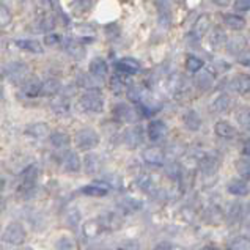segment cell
<instances>
[{
  "instance_id": "cell-6",
  "label": "cell",
  "mask_w": 250,
  "mask_h": 250,
  "mask_svg": "<svg viewBox=\"0 0 250 250\" xmlns=\"http://www.w3.org/2000/svg\"><path fill=\"white\" fill-rule=\"evenodd\" d=\"M195 87L202 91H208L209 88H212L214 82H216V76H214L212 69H206V68H202L195 73Z\"/></svg>"
},
{
  "instance_id": "cell-7",
  "label": "cell",
  "mask_w": 250,
  "mask_h": 250,
  "mask_svg": "<svg viewBox=\"0 0 250 250\" xmlns=\"http://www.w3.org/2000/svg\"><path fill=\"white\" fill-rule=\"evenodd\" d=\"M110 188L107 186L105 183H91V184H87L83 186V188L79 189V192L85 197H93V198H101V197H105L109 194Z\"/></svg>"
},
{
  "instance_id": "cell-37",
  "label": "cell",
  "mask_w": 250,
  "mask_h": 250,
  "mask_svg": "<svg viewBox=\"0 0 250 250\" xmlns=\"http://www.w3.org/2000/svg\"><path fill=\"white\" fill-rule=\"evenodd\" d=\"M234 167H236L241 178H244V180H250V158L244 156V158L238 159L236 164H234Z\"/></svg>"
},
{
  "instance_id": "cell-15",
  "label": "cell",
  "mask_w": 250,
  "mask_h": 250,
  "mask_svg": "<svg viewBox=\"0 0 250 250\" xmlns=\"http://www.w3.org/2000/svg\"><path fill=\"white\" fill-rule=\"evenodd\" d=\"M214 132L222 139H233V137H236V134H238V131L234 129V126L225 120H220L214 125Z\"/></svg>"
},
{
  "instance_id": "cell-44",
  "label": "cell",
  "mask_w": 250,
  "mask_h": 250,
  "mask_svg": "<svg viewBox=\"0 0 250 250\" xmlns=\"http://www.w3.org/2000/svg\"><path fill=\"white\" fill-rule=\"evenodd\" d=\"M186 68H188L190 73H198V71L203 68V60L190 55V57H188V60H186Z\"/></svg>"
},
{
  "instance_id": "cell-3",
  "label": "cell",
  "mask_w": 250,
  "mask_h": 250,
  "mask_svg": "<svg viewBox=\"0 0 250 250\" xmlns=\"http://www.w3.org/2000/svg\"><path fill=\"white\" fill-rule=\"evenodd\" d=\"M99 142H101V137L99 134L91 129V127H83V129L77 131L76 134V145L82 151H90V149H95Z\"/></svg>"
},
{
  "instance_id": "cell-27",
  "label": "cell",
  "mask_w": 250,
  "mask_h": 250,
  "mask_svg": "<svg viewBox=\"0 0 250 250\" xmlns=\"http://www.w3.org/2000/svg\"><path fill=\"white\" fill-rule=\"evenodd\" d=\"M231 88L239 95H249L250 93V76H238L233 79Z\"/></svg>"
},
{
  "instance_id": "cell-36",
  "label": "cell",
  "mask_w": 250,
  "mask_h": 250,
  "mask_svg": "<svg viewBox=\"0 0 250 250\" xmlns=\"http://www.w3.org/2000/svg\"><path fill=\"white\" fill-rule=\"evenodd\" d=\"M227 49H228V52H230V54L239 55L246 49V40L242 37H236V38H233L230 41H227Z\"/></svg>"
},
{
  "instance_id": "cell-50",
  "label": "cell",
  "mask_w": 250,
  "mask_h": 250,
  "mask_svg": "<svg viewBox=\"0 0 250 250\" xmlns=\"http://www.w3.org/2000/svg\"><path fill=\"white\" fill-rule=\"evenodd\" d=\"M238 60H239L241 65L250 66V49H244V51L238 55Z\"/></svg>"
},
{
  "instance_id": "cell-18",
  "label": "cell",
  "mask_w": 250,
  "mask_h": 250,
  "mask_svg": "<svg viewBox=\"0 0 250 250\" xmlns=\"http://www.w3.org/2000/svg\"><path fill=\"white\" fill-rule=\"evenodd\" d=\"M90 74L96 81H103L107 76V63L103 59H93L90 62Z\"/></svg>"
},
{
  "instance_id": "cell-30",
  "label": "cell",
  "mask_w": 250,
  "mask_h": 250,
  "mask_svg": "<svg viewBox=\"0 0 250 250\" xmlns=\"http://www.w3.org/2000/svg\"><path fill=\"white\" fill-rule=\"evenodd\" d=\"M230 105H231V99L230 98H228L227 95H219L212 101L211 110L212 112H217V113H222V112H227L228 109H230Z\"/></svg>"
},
{
  "instance_id": "cell-43",
  "label": "cell",
  "mask_w": 250,
  "mask_h": 250,
  "mask_svg": "<svg viewBox=\"0 0 250 250\" xmlns=\"http://www.w3.org/2000/svg\"><path fill=\"white\" fill-rule=\"evenodd\" d=\"M231 250H250V238L247 236H238L230 242Z\"/></svg>"
},
{
  "instance_id": "cell-52",
  "label": "cell",
  "mask_w": 250,
  "mask_h": 250,
  "mask_svg": "<svg viewBox=\"0 0 250 250\" xmlns=\"http://www.w3.org/2000/svg\"><path fill=\"white\" fill-rule=\"evenodd\" d=\"M234 8L238 11H249L250 10V0H234Z\"/></svg>"
},
{
  "instance_id": "cell-51",
  "label": "cell",
  "mask_w": 250,
  "mask_h": 250,
  "mask_svg": "<svg viewBox=\"0 0 250 250\" xmlns=\"http://www.w3.org/2000/svg\"><path fill=\"white\" fill-rule=\"evenodd\" d=\"M44 42L47 46H57L60 44V37L57 33H49L44 37Z\"/></svg>"
},
{
  "instance_id": "cell-25",
  "label": "cell",
  "mask_w": 250,
  "mask_h": 250,
  "mask_svg": "<svg viewBox=\"0 0 250 250\" xmlns=\"http://www.w3.org/2000/svg\"><path fill=\"white\" fill-rule=\"evenodd\" d=\"M183 123L189 131H198L202 127V118L195 110H188L183 115Z\"/></svg>"
},
{
  "instance_id": "cell-35",
  "label": "cell",
  "mask_w": 250,
  "mask_h": 250,
  "mask_svg": "<svg viewBox=\"0 0 250 250\" xmlns=\"http://www.w3.org/2000/svg\"><path fill=\"white\" fill-rule=\"evenodd\" d=\"M120 206H121V209H125L127 212H135L142 208V202L134 197H125L120 200Z\"/></svg>"
},
{
  "instance_id": "cell-33",
  "label": "cell",
  "mask_w": 250,
  "mask_h": 250,
  "mask_svg": "<svg viewBox=\"0 0 250 250\" xmlns=\"http://www.w3.org/2000/svg\"><path fill=\"white\" fill-rule=\"evenodd\" d=\"M51 144L55 148H66L71 144V139L66 132H62V131H57L54 134H51Z\"/></svg>"
},
{
  "instance_id": "cell-54",
  "label": "cell",
  "mask_w": 250,
  "mask_h": 250,
  "mask_svg": "<svg viewBox=\"0 0 250 250\" xmlns=\"http://www.w3.org/2000/svg\"><path fill=\"white\" fill-rule=\"evenodd\" d=\"M154 250H173V249H171L168 244H159L158 247H156Z\"/></svg>"
},
{
  "instance_id": "cell-62",
  "label": "cell",
  "mask_w": 250,
  "mask_h": 250,
  "mask_svg": "<svg viewBox=\"0 0 250 250\" xmlns=\"http://www.w3.org/2000/svg\"><path fill=\"white\" fill-rule=\"evenodd\" d=\"M0 234H2V233H0Z\"/></svg>"
},
{
  "instance_id": "cell-41",
  "label": "cell",
  "mask_w": 250,
  "mask_h": 250,
  "mask_svg": "<svg viewBox=\"0 0 250 250\" xmlns=\"http://www.w3.org/2000/svg\"><path fill=\"white\" fill-rule=\"evenodd\" d=\"M52 110L57 113V115H66L69 112V103L66 98H60L57 101L52 103Z\"/></svg>"
},
{
  "instance_id": "cell-9",
  "label": "cell",
  "mask_w": 250,
  "mask_h": 250,
  "mask_svg": "<svg viewBox=\"0 0 250 250\" xmlns=\"http://www.w3.org/2000/svg\"><path fill=\"white\" fill-rule=\"evenodd\" d=\"M148 137L149 140H153V142H159L162 140L164 137L167 135L168 129H167V125L164 123L162 120H153V121H149V125H148Z\"/></svg>"
},
{
  "instance_id": "cell-1",
  "label": "cell",
  "mask_w": 250,
  "mask_h": 250,
  "mask_svg": "<svg viewBox=\"0 0 250 250\" xmlns=\"http://www.w3.org/2000/svg\"><path fill=\"white\" fill-rule=\"evenodd\" d=\"M27 238L25 228L21 222H10L5 227V230L2 231V239L3 242L10 246H21L24 244V241Z\"/></svg>"
},
{
  "instance_id": "cell-40",
  "label": "cell",
  "mask_w": 250,
  "mask_h": 250,
  "mask_svg": "<svg viewBox=\"0 0 250 250\" xmlns=\"http://www.w3.org/2000/svg\"><path fill=\"white\" fill-rule=\"evenodd\" d=\"M236 121L239 123L241 127H244V129H250V109L247 107H242L236 112Z\"/></svg>"
},
{
  "instance_id": "cell-57",
  "label": "cell",
  "mask_w": 250,
  "mask_h": 250,
  "mask_svg": "<svg viewBox=\"0 0 250 250\" xmlns=\"http://www.w3.org/2000/svg\"><path fill=\"white\" fill-rule=\"evenodd\" d=\"M200 250H216V249H214V247H211V246H206V247L200 249Z\"/></svg>"
},
{
  "instance_id": "cell-20",
  "label": "cell",
  "mask_w": 250,
  "mask_h": 250,
  "mask_svg": "<svg viewBox=\"0 0 250 250\" xmlns=\"http://www.w3.org/2000/svg\"><path fill=\"white\" fill-rule=\"evenodd\" d=\"M103 225L99 220L96 219H93V220H87V222H83L82 224V233H83V236L85 238H96L99 236V234L103 233Z\"/></svg>"
},
{
  "instance_id": "cell-23",
  "label": "cell",
  "mask_w": 250,
  "mask_h": 250,
  "mask_svg": "<svg viewBox=\"0 0 250 250\" xmlns=\"http://www.w3.org/2000/svg\"><path fill=\"white\" fill-rule=\"evenodd\" d=\"M227 189L234 197H244L249 194V190H250L247 181H244V180H231L230 183H228Z\"/></svg>"
},
{
  "instance_id": "cell-5",
  "label": "cell",
  "mask_w": 250,
  "mask_h": 250,
  "mask_svg": "<svg viewBox=\"0 0 250 250\" xmlns=\"http://www.w3.org/2000/svg\"><path fill=\"white\" fill-rule=\"evenodd\" d=\"M113 117L118 121H123V123H135L140 118V112L137 107L120 103L113 107Z\"/></svg>"
},
{
  "instance_id": "cell-13",
  "label": "cell",
  "mask_w": 250,
  "mask_h": 250,
  "mask_svg": "<svg viewBox=\"0 0 250 250\" xmlns=\"http://www.w3.org/2000/svg\"><path fill=\"white\" fill-rule=\"evenodd\" d=\"M62 166H63V168H65V171H68V173H77L82 167V161L76 151H68V153H65V156H63Z\"/></svg>"
},
{
  "instance_id": "cell-4",
  "label": "cell",
  "mask_w": 250,
  "mask_h": 250,
  "mask_svg": "<svg viewBox=\"0 0 250 250\" xmlns=\"http://www.w3.org/2000/svg\"><path fill=\"white\" fill-rule=\"evenodd\" d=\"M5 74L13 83H24L28 79L30 71H28V66L22 62H11L6 65Z\"/></svg>"
},
{
  "instance_id": "cell-48",
  "label": "cell",
  "mask_w": 250,
  "mask_h": 250,
  "mask_svg": "<svg viewBox=\"0 0 250 250\" xmlns=\"http://www.w3.org/2000/svg\"><path fill=\"white\" fill-rule=\"evenodd\" d=\"M11 13L10 10L6 8V6L3 3H0V25L5 27V25H8L11 22Z\"/></svg>"
},
{
  "instance_id": "cell-19",
  "label": "cell",
  "mask_w": 250,
  "mask_h": 250,
  "mask_svg": "<svg viewBox=\"0 0 250 250\" xmlns=\"http://www.w3.org/2000/svg\"><path fill=\"white\" fill-rule=\"evenodd\" d=\"M117 69L125 74H135L140 71V63L134 59H129V57H125V59L117 62Z\"/></svg>"
},
{
  "instance_id": "cell-16",
  "label": "cell",
  "mask_w": 250,
  "mask_h": 250,
  "mask_svg": "<svg viewBox=\"0 0 250 250\" xmlns=\"http://www.w3.org/2000/svg\"><path fill=\"white\" fill-rule=\"evenodd\" d=\"M25 134L37 140H42L51 135V129H49V126L46 123H33L30 126H27Z\"/></svg>"
},
{
  "instance_id": "cell-29",
  "label": "cell",
  "mask_w": 250,
  "mask_h": 250,
  "mask_svg": "<svg viewBox=\"0 0 250 250\" xmlns=\"http://www.w3.org/2000/svg\"><path fill=\"white\" fill-rule=\"evenodd\" d=\"M65 51L71 57H74V59H82V57L85 55L83 46L81 44L79 41H74V40H71V38H68L66 42H65Z\"/></svg>"
},
{
  "instance_id": "cell-55",
  "label": "cell",
  "mask_w": 250,
  "mask_h": 250,
  "mask_svg": "<svg viewBox=\"0 0 250 250\" xmlns=\"http://www.w3.org/2000/svg\"><path fill=\"white\" fill-rule=\"evenodd\" d=\"M5 208H6V203H5V198L0 195V212H3L5 211Z\"/></svg>"
},
{
  "instance_id": "cell-61",
  "label": "cell",
  "mask_w": 250,
  "mask_h": 250,
  "mask_svg": "<svg viewBox=\"0 0 250 250\" xmlns=\"http://www.w3.org/2000/svg\"><path fill=\"white\" fill-rule=\"evenodd\" d=\"M173 2H178V3H180V2H181V0H173Z\"/></svg>"
},
{
  "instance_id": "cell-31",
  "label": "cell",
  "mask_w": 250,
  "mask_h": 250,
  "mask_svg": "<svg viewBox=\"0 0 250 250\" xmlns=\"http://www.w3.org/2000/svg\"><path fill=\"white\" fill-rule=\"evenodd\" d=\"M82 220V212L79 208H69L65 214V224L69 227V228H76L79 227Z\"/></svg>"
},
{
  "instance_id": "cell-11",
  "label": "cell",
  "mask_w": 250,
  "mask_h": 250,
  "mask_svg": "<svg viewBox=\"0 0 250 250\" xmlns=\"http://www.w3.org/2000/svg\"><path fill=\"white\" fill-rule=\"evenodd\" d=\"M198 167L200 170H202V173L205 176H212L216 171L219 170L220 167V161L217 158H214V156H208V154H205L200 158L198 161Z\"/></svg>"
},
{
  "instance_id": "cell-60",
  "label": "cell",
  "mask_w": 250,
  "mask_h": 250,
  "mask_svg": "<svg viewBox=\"0 0 250 250\" xmlns=\"http://www.w3.org/2000/svg\"><path fill=\"white\" fill-rule=\"evenodd\" d=\"M24 250H33V249H32V247H25Z\"/></svg>"
},
{
  "instance_id": "cell-21",
  "label": "cell",
  "mask_w": 250,
  "mask_h": 250,
  "mask_svg": "<svg viewBox=\"0 0 250 250\" xmlns=\"http://www.w3.org/2000/svg\"><path fill=\"white\" fill-rule=\"evenodd\" d=\"M41 81L38 79V77H28V79L22 83V91L25 93L27 96H30V98H35V96H38L41 95Z\"/></svg>"
},
{
  "instance_id": "cell-8",
  "label": "cell",
  "mask_w": 250,
  "mask_h": 250,
  "mask_svg": "<svg viewBox=\"0 0 250 250\" xmlns=\"http://www.w3.org/2000/svg\"><path fill=\"white\" fill-rule=\"evenodd\" d=\"M144 161L149 166H162L164 162H166V153H164V149L159 148V146H149L144 151Z\"/></svg>"
},
{
  "instance_id": "cell-59",
  "label": "cell",
  "mask_w": 250,
  "mask_h": 250,
  "mask_svg": "<svg viewBox=\"0 0 250 250\" xmlns=\"http://www.w3.org/2000/svg\"><path fill=\"white\" fill-rule=\"evenodd\" d=\"M113 250H126V249H123V247H118V249H113Z\"/></svg>"
},
{
  "instance_id": "cell-38",
  "label": "cell",
  "mask_w": 250,
  "mask_h": 250,
  "mask_svg": "<svg viewBox=\"0 0 250 250\" xmlns=\"http://www.w3.org/2000/svg\"><path fill=\"white\" fill-rule=\"evenodd\" d=\"M137 183H139V188L144 192H146V194H154V192H156V184H154L153 178L149 175L140 176Z\"/></svg>"
},
{
  "instance_id": "cell-2",
  "label": "cell",
  "mask_w": 250,
  "mask_h": 250,
  "mask_svg": "<svg viewBox=\"0 0 250 250\" xmlns=\"http://www.w3.org/2000/svg\"><path fill=\"white\" fill-rule=\"evenodd\" d=\"M81 107L83 110L91 112V113H99L104 110V98L99 93V90L93 88L87 90V93H83L81 96Z\"/></svg>"
},
{
  "instance_id": "cell-39",
  "label": "cell",
  "mask_w": 250,
  "mask_h": 250,
  "mask_svg": "<svg viewBox=\"0 0 250 250\" xmlns=\"http://www.w3.org/2000/svg\"><path fill=\"white\" fill-rule=\"evenodd\" d=\"M109 88L113 95H121L125 90H126V83L123 81V77L120 76H113L112 79L109 81Z\"/></svg>"
},
{
  "instance_id": "cell-34",
  "label": "cell",
  "mask_w": 250,
  "mask_h": 250,
  "mask_svg": "<svg viewBox=\"0 0 250 250\" xmlns=\"http://www.w3.org/2000/svg\"><path fill=\"white\" fill-rule=\"evenodd\" d=\"M55 250H79V246L73 238L65 234L55 241Z\"/></svg>"
},
{
  "instance_id": "cell-42",
  "label": "cell",
  "mask_w": 250,
  "mask_h": 250,
  "mask_svg": "<svg viewBox=\"0 0 250 250\" xmlns=\"http://www.w3.org/2000/svg\"><path fill=\"white\" fill-rule=\"evenodd\" d=\"M77 41L83 42H93L95 41V30H91L90 27H81L77 28Z\"/></svg>"
},
{
  "instance_id": "cell-53",
  "label": "cell",
  "mask_w": 250,
  "mask_h": 250,
  "mask_svg": "<svg viewBox=\"0 0 250 250\" xmlns=\"http://www.w3.org/2000/svg\"><path fill=\"white\" fill-rule=\"evenodd\" d=\"M214 3L219 5V6H227V5H230V0H212Z\"/></svg>"
},
{
  "instance_id": "cell-10",
  "label": "cell",
  "mask_w": 250,
  "mask_h": 250,
  "mask_svg": "<svg viewBox=\"0 0 250 250\" xmlns=\"http://www.w3.org/2000/svg\"><path fill=\"white\" fill-rule=\"evenodd\" d=\"M123 142L126 146L137 148L142 142H144V131H142V127L134 126V127H129V129H126L123 134Z\"/></svg>"
},
{
  "instance_id": "cell-49",
  "label": "cell",
  "mask_w": 250,
  "mask_h": 250,
  "mask_svg": "<svg viewBox=\"0 0 250 250\" xmlns=\"http://www.w3.org/2000/svg\"><path fill=\"white\" fill-rule=\"evenodd\" d=\"M91 8V0H76V5H74V10L83 13V11H88Z\"/></svg>"
},
{
  "instance_id": "cell-47",
  "label": "cell",
  "mask_w": 250,
  "mask_h": 250,
  "mask_svg": "<svg viewBox=\"0 0 250 250\" xmlns=\"http://www.w3.org/2000/svg\"><path fill=\"white\" fill-rule=\"evenodd\" d=\"M166 171H167V175H168L170 178H173V180H180V178H181V173H183V168H181L180 166H178L176 162H171L170 166H167Z\"/></svg>"
},
{
  "instance_id": "cell-12",
  "label": "cell",
  "mask_w": 250,
  "mask_h": 250,
  "mask_svg": "<svg viewBox=\"0 0 250 250\" xmlns=\"http://www.w3.org/2000/svg\"><path fill=\"white\" fill-rule=\"evenodd\" d=\"M98 220L101 222L104 230H109V231L120 230L121 225H123V219H121L117 212H104Z\"/></svg>"
},
{
  "instance_id": "cell-45",
  "label": "cell",
  "mask_w": 250,
  "mask_h": 250,
  "mask_svg": "<svg viewBox=\"0 0 250 250\" xmlns=\"http://www.w3.org/2000/svg\"><path fill=\"white\" fill-rule=\"evenodd\" d=\"M104 180H105V184L109 186V188H115V189H121V188H123V180H121V176L117 175V173L105 175Z\"/></svg>"
},
{
  "instance_id": "cell-14",
  "label": "cell",
  "mask_w": 250,
  "mask_h": 250,
  "mask_svg": "<svg viewBox=\"0 0 250 250\" xmlns=\"http://www.w3.org/2000/svg\"><path fill=\"white\" fill-rule=\"evenodd\" d=\"M83 168L90 175H95V173H98V171H101V168H103L101 156L96 154V153H88L83 158Z\"/></svg>"
},
{
  "instance_id": "cell-22",
  "label": "cell",
  "mask_w": 250,
  "mask_h": 250,
  "mask_svg": "<svg viewBox=\"0 0 250 250\" xmlns=\"http://www.w3.org/2000/svg\"><path fill=\"white\" fill-rule=\"evenodd\" d=\"M209 27H211V18L209 14H202L194 24V35L197 38H202L205 37L206 33L209 32Z\"/></svg>"
},
{
  "instance_id": "cell-58",
  "label": "cell",
  "mask_w": 250,
  "mask_h": 250,
  "mask_svg": "<svg viewBox=\"0 0 250 250\" xmlns=\"http://www.w3.org/2000/svg\"><path fill=\"white\" fill-rule=\"evenodd\" d=\"M2 189H3V181L0 180V190H2Z\"/></svg>"
},
{
  "instance_id": "cell-32",
  "label": "cell",
  "mask_w": 250,
  "mask_h": 250,
  "mask_svg": "<svg viewBox=\"0 0 250 250\" xmlns=\"http://www.w3.org/2000/svg\"><path fill=\"white\" fill-rule=\"evenodd\" d=\"M227 33L222 30V28H214V30L211 32L209 35V42H211V46L214 47H222V46H227Z\"/></svg>"
},
{
  "instance_id": "cell-28",
  "label": "cell",
  "mask_w": 250,
  "mask_h": 250,
  "mask_svg": "<svg viewBox=\"0 0 250 250\" xmlns=\"http://www.w3.org/2000/svg\"><path fill=\"white\" fill-rule=\"evenodd\" d=\"M60 88H62L60 81L52 77V79H47L41 83V95L42 96H54L60 91Z\"/></svg>"
},
{
  "instance_id": "cell-24",
  "label": "cell",
  "mask_w": 250,
  "mask_h": 250,
  "mask_svg": "<svg viewBox=\"0 0 250 250\" xmlns=\"http://www.w3.org/2000/svg\"><path fill=\"white\" fill-rule=\"evenodd\" d=\"M127 98H129V101H132L134 104H144L146 99L149 98L148 91L140 87V85H134V87H131L129 90H127Z\"/></svg>"
},
{
  "instance_id": "cell-26",
  "label": "cell",
  "mask_w": 250,
  "mask_h": 250,
  "mask_svg": "<svg viewBox=\"0 0 250 250\" xmlns=\"http://www.w3.org/2000/svg\"><path fill=\"white\" fill-rule=\"evenodd\" d=\"M224 22L228 28H231V30H242V28H246V19L238 16V14H224Z\"/></svg>"
},
{
  "instance_id": "cell-56",
  "label": "cell",
  "mask_w": 250,
  "mask_h": 250,
  "mask_svg": "<svg viewBox=\"0 0 250 250\" xmlns=\"http://www.w3.org/2000/svg\"><path fill=\"white\" fill-rule=\"evenodd\" d=\"M244 156H247V158H250V142H247V144H246V148H244Z\"/></svg>"
},
{
  "instance_id": "cell-17",
  "label": "cell",
  "mask_w": 250,
  "mask_h": 250,
  "mask_svg": "<svg viewBox=\"0 0 250 250\" xmlns=\"http://www.w3.org/2000/svg\"><path fill=\"white\" fill-rule=\"evenodd\" d=\"M14 44H16L19 49H22V51L37 54V55H41L42 52H44V47H42V44L37 40H16L14 41Z\"/></svg>"
},
{
  "instance_id": "cell-46",
  "label": "cell",
  "mask_w": 250,
  "mask_h": 250,
  "mask_svg": "<svg viewBox=\"0 0 250 250\" xmlns=\"http://www.w3.org/2000/svg\"><path fill=\"white\" fill-rule=\"evenodd\" d=\"M205 219L208 224H219L220 219H222V212H220L217 208H209L205 214Z\"/></svg>"
}]
</instances>
